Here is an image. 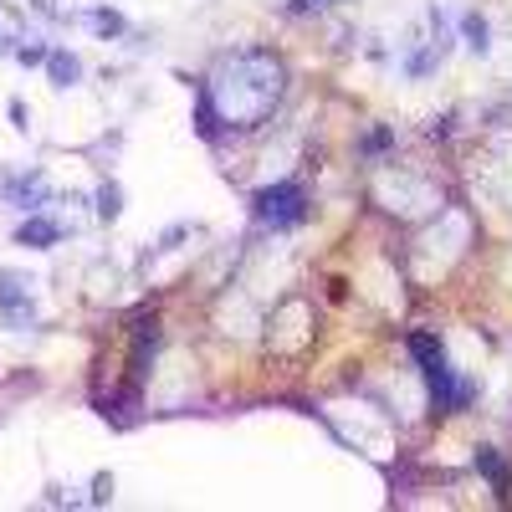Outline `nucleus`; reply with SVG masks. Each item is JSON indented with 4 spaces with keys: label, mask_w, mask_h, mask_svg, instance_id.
Listing matches in <instances>:
<instances>
[{
    "label": "nucleus",
    "mask_w": 512,
    "mask_h": 512,
    "mask_svg": "<svg viewBox=\"0 0 512 512\" xmlns=\"http://www.w3.org/2000/svg\"><path fill=\"white\" fill-rule=\"evenodd\" d=\"M256 216H262L267 226H297V221L308 216L303 185H297V180H282V185L262 190V195H256Z\"/></svg>",
    "instance_id": "obj_1"
},
{
    "label": "nucleus",
    "mask_w": 512,
    "mask_h": 512,
    "mask_svg": "<svg viewBox=\"0 0 512 512\" xmlns=\"http://www.w3.org/2000/svg\"><path fill=\"white\" fill-rule=\"evenodd\" d=\"M425 379H431V395H436V405H441V410H461L466 400H472V384H466V379H456L446 364L425 369Z\"/></svg>",
    "instance_id": "obj_2"
},
{
    "label": "nucleus",
    "mask_w": 512,
    "mask_h": 512,
    "mask_svg": "<svg viewBox=\"0 0 512 512\" xmlns=\"http://www.w3.org/2000/svg\"><path fill=\"white\" fill-rule=\"evenodd\" d=\"M6 287H0V313H6L16 328H26L31 318H36V308H31V297H26V287L21 282H11V277H0Z\"/></svg>",
    "instance_id": "obj_3"
},
{
    "label": "nucleus",
    "mask_w": 512,
    "mask_h": 512,
    "mask_svg": "<svg viewBox=\"0 0 512 512\" xmlns=\"http://www.w3.org/2000/svg\"><path fill=\"white\" fill-rule=\"evenodd\" d=\"M57 236H62V226H57V221H47V216H31V221H21V226H16V241H21V246H31V251L57 246Z\"/></svg>",
    "instance_id": "obj_4"
},
{
    "label": "nucleus",
    "mask_w": 512,
    "mask_h": 512,
    "mask_svg": "<svg viewBox=\"0 0 512 512\" xmlns=\"http://www.w3.org/2000/svg\"><path fill=\"white\" fill-rule=\"evenodd\" d=\"M47 72H52L57 88H72V82L82 77V62H77L72 52H52V57H47Z\"/></svg>",
    "instance_id": "obj_5"
},
{
    "label": "nucleus",
    "mask_w": 512,
    "mask_h": 512,
    "mask_svg": "<svg viewBox=\"0 0 512 512\" xmlns=\"http://www.w3.org/2000/svg\"><path fill=\"white\" fill-rule=\"evenodd\" d=\"M6 195L26 210V205H41V195H47V180H41V175H26V180H11L6 185Z\"/></svg>",
    "instance_id": "obj_6"
},
{
    "label": "nucleus",
    "mask_w": 512,
    "mask_h": 512,
    "mask_svg": "<svg viewBox=\"0 0 512 512\" xmlns=\"http://www.w3.org/2000/svg\"><path fill=\"white\" fill-rule=\"evenodd\" d=\"M410 354L420 359V369H436V364H446V354H441V344H436L431 333H415V338H410Z\"/></svg>",
    "instance_id": "obj_7"
},
{
    "label": "nucleus",
    "mask_w": 512,
    "mask_h": 512,
    "mask_svg": "<svg viewBox=\"0 0 512 512\" xmlns=\"http://www.w3.org/2000/svg\"><path fill=\"white\" fill-rule=\"evenodd\" d=\"M477 466H482V472L492 477V487H497V492L507 487V466H502V461H497L492 451H477Z\"/></svg>",
    "instance_id": "obj_8"
},
{
    "label": "nucleus",
    "mask_w": 512,
    "mask_h": 512,
    "mask_svg": "<svg viewBox=\"0 0 512 512\" xmlns=\"http://www.w3.org/2000/svg\"><path fill=\"white\" fill-rule=\"evenodd\" d=\"M466 47L487 52V21H482V16H466Z\"/></svg>",
    "instance_id": "obj_9"
},
{
    "label": "nucleus",
    "mask_w": 512,
    "mask_h": 512,
    "mask_svg": "<svg viewBox=\"0 0 512 512\" xmlns=\"http://www.w3.org/2000/svg\"><path fill=\"white\" fill-rule=\"evenodd\" d=\"M98 216H103V221L118 216V185H103V190H98Z\"/></svg>",
    "instance_id": "obj_10"
},
{
    "label": "nucleus",
    "mask_w": 512,
    "mask_h": 512,
    "mask_svg": "<svg viewBox=\"0 0 512 512\" xmlns=\"http://www.w3.org/2000/svg\"><path fill=\"white\" fill-rule=\"evenodd\" d=\"M88 21H93V26H98V31H103V36H113V31H123V21H118V16H113V11H93V16H88Z\"/></svg>",
    "instance_id": "obj_11"
},
{
    "label": "nucleus",
    "mask_w": 512,
    "mask_h": 512,
    "mask_svg": "<svg viewBox=\"0 0 512 512\" xmlns=\"http://www.w3.org/2000/svg\"><path fill=\"white\" fill-rule=\"evenodd\" d=\"M6 47H11V21L0 16V52H6Z\"/></svg>",
    "instance_id": "obj_12"
}]
</instances>
